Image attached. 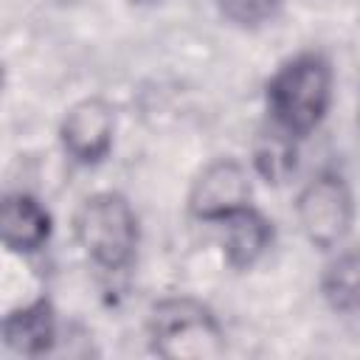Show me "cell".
<instances>
[{"label": "cell", "instance_id": "5", "mask_svg": "<svg viewBox=\"0 0 360 360\" xmlns=\"http://www.w3.org/2000/svg\"><path fill=\"white\" fill-rule=\"evenodd\" d=\"M250 205V177L236 160L208 163L191 186L188 211L205 222H225L236 211Z\"/></svg>", "mask_w": 360, "mask_h": 360}, {"label": "cell", "instance_id": "3", "mask_svg": "<svg viewBox=\"0 0 360 360\" xmlns=\"http://www.w3.org/2000/svg\"><path fill=\"white\" fill-rule=\"evenodd\" d=\"M76 236L98 267L121 270L132 262L138 245L135 211L121 194H93L76 214Z\"/></svg>", "mask_w": 360, "mask_h": 360}, {"label": "cell", "instance_id": "7", "mask_svg": "<svg viewBox=\"0 0 360 360\" xmlns=\"http://www.w3.org/2000/svg\"><path fill=\"white\" fill-rule=\"evenodd\" d=\"M0 231L3 242L14 253H34L51 236V217L48 211L28 194H8L0 211Z\"/></svg>", "mask_w": 360, "mask_h": 360}, {"label": "cell", "instance_id": "12", "mask_svg": "<svg viewBox=\"0 0 360 360\" xmlns=\"http://www.w3.org/2000/svg\"><path fill=\"white\" fill-rule=\"evenodd\" d=\"M278 6L281 0H219V11L242 28H256L273 20Z\"/></svg>", "mask_w": 360, "mask_h": 360}, {"label": "cell", "instance_id": "9", "mask_svg": "<svg viewBox=\"0 0 360 360\" xmlns=\"http://www.w3.org/2000/svg\"><path fill=\"white\" fill-rule=\"evenodd\" d=\"M222 225H225V259L233 267H250L270 248L273 228L250 205L228 217Z\"/></svg>", "mask_w": 360, "mask_h": 360}, {"label": "cell", "instance_id": "13", "mask_svg": "<svg viewBox=\"0 0 360 360\" xmlns=\"http://www.w3.org/2000/svg\"><path fill=\"white\" fill-rule=\"evenodd\" d=\"M138 3H146V0H138Z\"/></svg>", "mask_w": 360, "mask_h": 360}, {"label": "cell", "instance_id": "2", "mask_svg": "<svg viewBox=\"0 0 360 360\" xmlns=\"http://www.w3.org/2000/svg\"><path fill=\"white\" fill-rule=\"evenodd\" d=\"M152 349L169 360H208L225 352V335L214 312L191 298H166L149 318Z\"/></svg>", "mask_w": 360, "mask_h": 360}, {"label": "cell", "instance_id": "10", "mask_svg": "<svg viewBox=\"0 0 360 360\" xmlns=\"http://www.w3.org/2000/svg\"><path fill=\"white\" fill-rule=\"evenodd\" d=\"M321 290L335 312H360V250H346L323 270Z\"/></svg>", "mask_w": 360, "mask_h": 360}, {"label": "cell", "instance_id": "11", "mask_svg": "<svg viewBox=\"0 0 360 360\" xmlns=\"http://www.w3.org/2000/svg\"><path fill=\"white\" fill-rule=\"evenodd\" d=\"M292 138L295 135L284 132L276 124H273V129H267L256 138L253 163H256V172L267 183H284L295 172V143H292Z\"/></svg>", "mask_w": 360, "mask_h": 360}, {"label": "cell", "instance_id": "6", "mask_svg": "<svg viewBox=\"0 0 360 360\" xmlns=\"http://www.w3.org/2000/svg\"><path fill=\"white\" fill-rule=\"evenodd\" d=\"M112 132L115 115L112 107L101 98H82L79 104H73L59 129L65 152L79 163L101 160L112 146Z\"/></svg>", "mask_w": 360, "mask_h": 360}, {"label": "cell", "instance_id": "1", "mask_svg": "<svg viewBox=\"0 0 360 360\" xmlns=\"http://www.w3.org/2000/svg\"><path fill=\"white\" fill-rule=\"evenodd\" d=\"M332 101V68L318 53H301L278 68L267 84L273 124L301 138L312 132Z\"/></svg>", "mask_w": 360, "mask_h": 360}, {"label": "cell", "instance_id": "8", "mask_svg": "<svg viewBox=\"0 0 360 360\" xmlns=\"http://www.w3.org/2000/svg\"><path fill=\"white\" fill-rule=\"evenodd\" d=\"M3 340L17 354H28V357L51 352L56 340V323H53L51 304L37 301V304L8 312L3 321Z\"/></svg>", "mask_w": 360, "mask_h": 360}, {"label": "cell", "instance_id": "4", "mask_svg": "<svg viewBox=\"0 0 360 360\" xmlns=\"http://www.w3.org/2000/svg\"><path fill=\"white\" fill-rule=\"evenodd\" d=\"M295 211H298V225H301L304 236L315 248L326 250V248H335L349 233L354 202H352V191L340 174L321 172L301 188Z\"/></svg>", "mask_w": 360, "mask_h": 360}]
</instances>
